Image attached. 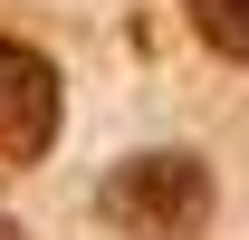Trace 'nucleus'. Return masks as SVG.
<instances>
[{"mask_svg": "<svg viewBox=\"0 0 249 240\" xmlns=\"http://www.w3.org/2000/svg\"><path fill=\"white\" fill-rule=\"evenodd\" d=\"M96 202H106V221H115L124 240H192L211 221V173H201L192 154H134V163L106 173Z\"/></svg>", "mask_w": 249, "mask_h": 240, "instance_id": "1", "label": "nucleus"}, {"mask_svg": "<svg viewBox=\"0 0 249 240\" xmlns=\"http://www.w3.org/2000/svg\"><path fill=\"white\" fill-rule=\"evenodd\" d=\"M58 135V77L29 48H0V163H29Z\"/></svg>", "mask_w": 249, "mask_h": 240, "instance_id": "2", "label": "nucleus"}, {"mask_svg": "<svg viewBox=\"0 0 249 240\" xmlns=\"http://www.w3.org/2000/svg\"><path fill=\"white\" fill-rule=\"evenodd\" d=\"M192 29L220 58H249V0H192Z\"/></svg>", "mask_w": 249, "mask_h": 240, "instance_id": "3", "label": "nucleus"}, {"mask_svg": "<svg viewBox=\"0 0 249 240\" xmlns=\"http://www.w3.org/2000/svg\"><path fill=\"white\" fill-rule=\"evenodd\" d=\"M0 240H19V231H10V221H0Z\"/></svg>", "mask_w": 249, "mask_h": 240, "instance_id": "4", "label": "nucleus"}]
</instances>
